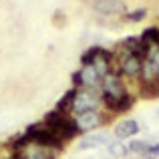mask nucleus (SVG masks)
I'll list each match as a JSON object with an SVG mask.
<instances>
[{
	"label": "nucleus",
	"instance_id": "f257e3e1",
	"mask_svg": "<svg viewBox=\"0 0 159 159\" xmlns=\"http://www.w3.org/2000/svg\"><path fill=\"white\" fill-rule=\"evenodd\" d=\"M101 97H103V107L111 115H119V113L129 111L135 105V95L129 93L127 83L117 70H111L105 75L101 81Z\"/></svg>",
	"mask_w": 159,
	"mask_h": 159
},
{
	"label": "nucleus",
	"instance_id": "f03ea898",
	"mask_svg": "<svg viewBox=\"0 0 159 159\" xmlns=\"http://www.w3.org/2000/svg\"><path fill=\"white\" fill-rule=\"evenodd\" d=\"M137 91L145 99L159 97V44L147 48L143 58V70H141Z\"/></svg>",
	"mask_w": 159,
	"mask_h": 159
},
{
	"label": "nucleus",
	"instance_id": "7ed1b4c3",
	"mask_svg": "<svg viewBox=\"0 0 159 159\" xmlns=\"http://www.w3.org/2000/svg\"><path fill=\"white\" fill-rule=\"evenodd\" d=\"M115 52V70L131 83H139L141 70H143L145 54L139 51H113Z\"/></svg>",
	"mask_w": 159,
	"mask_h": 159
},
{
	"label": "nucleus",
	"instance_id": "20e7f679",
	"mask_svg": "<svg viewBox=\"0 0 159 159\" xmlns=\"http://www.w3.org/2000/svg\"><path fill=\"white\" fill-rule=\"evenodd\" d=\"M43 125H47L48 129L58 137L61 141H69L75 139L79 135V127H77V121H75L73 115H66V113H61L57 109H52L51 113H47L43 119Z\"/></svg>",
	"mask_w": 159,
	"mask_h": 159
},
{
	"label": "nucleus",
	"instance_id": "39448f33",
	"mask_svg": "<svg viewBox=\"0 0 159 159\" xmlns=\"http://www.w3.org/2000/svg\"><path fill=\"white\" fill-rule=\"evenodd\" d=\"M75 89H77V87H75ZM101 107H103L101 91H97V89H77L75 91L70 115L77 117V115H83V113H89V111H99Z\"/></svg>",
	"mask_w": 159,
	"mask_h": 159
},
{
	"label": "nucleus",
	"instance_id": "423d86ee",
	"mask_svg": "<svg viewBox=\"0 0 159 159\" xmlns=\"http://www.w3.org/2000/svg\"><path fill=\"white\" fill-rule=\"evenodd\" d=\"M75 121H77V127L81 133H93L111 121V113L101 111V109L99 111H89V113H83V115H77Z\"/></svg>",
	"mask_w": 159,
	"mask_h": 159
},
{
	"label": "nucleus",
	"instance_id": "0eeeda50",
	"mask_svg": "<svg viewBox=\"0 0 159 159\" xmlns=\"http://www.w3.org/2000/svg\"><path fill=\"white\" fill-rule=\"evenodd\" d=\"M101 81L99 73L93 69V65H81L77 73H73V83L77 89H97L101 91Z\"/></svg>",
	"mask_w": 159,
	"mask_h": 159
},
{
	"label": "nucleus",
	"instance_id": "6e6552de",
	"mask_svg": "<svg viewBox=\"0 0 159 159\" xmlns=\"http://www.w3.org/2000/svg\"><path fill=\"white\" fill-rule=\"evenodd\" d=\"M12 159H57V151L39 143H28L12 151Z\"/></svg>",
	"mask_w": 159,
	"mask_h": 159
},
{
	"label": "nucleus",
	"instance_id": "1a4fd4ad",
	"mask_svg": "<svg viewBox=\"0 0 159 159\" xmlns=\"http://www.w3.org/2000/svg\"><path fill=\"white\" fill-rule=\"evenodd\" d=\"M93 10L101 16H123L127 12V6H125L123 0H93L91 2Z\"/></svg>",
	"mask_w": 159,
	"mask_h": 159
},
{
	"label": "nucleus",
	"instance_id": "9d476101",
	"mask_svg": "<svg viewBox=\"0 0 159 159\" xmlns=\"http://www.w3.org/2000/svg\"><path fill=\"white\" fill-rule=\"evenodd\" d=\"M113 141V135L109 131H93V133H87L85 137L81 139V143L77 145L79 151H85V149H95V147H101V145H109Z\"/></svg>",
	"mask_w": 159,
	"mask_h": 159
},
{
	"label": "nucleus",
	"instance_id": "9b49d317",
	"mask_svg": "<svg viewBox=\"0 0 159 159\" xmlns=\"http://www.w3.org/2000/svg\"><path fill=\"white\" fill-rule=\"evenodd\" d=\"M91 65H93V69L99 73V77L103 79L105 75L111 73V70H115V52L103 47V48H101V52L95 57V61L91 62Z\"/></svg>",
	"mask_w": 159,
	"mask_h": 159
},
{
	"label": "nucleus",
	"instance_id": "f8f14e48",
	"mask_svg": "<svg viewBox=\"0 0 159 159\" xmlns=\"http://www.w3.org/2000/svg\"><path fill=\"white\" fill-rule=\"evenodd\" d=\"M139 131H141V125H139V121H135V119H121V121H117L115 127H113L115 139H121V141L133 139Z\"/></svg>",
	"mask_w": 159,
	"mask_h": 159
},
{
	"label": "nucleus",
	"instance_id": "ddd939ff",
	"mask_svg": "<svg viewBox=\"0 0 159 159\" xmlns=\"http://www.w3.org/2000/svg\"><path fill=\"white\" fill-rule=\"evenodd\" d=\"M107 151H109V155L113 159H125L129 155V147L121 139H113L111 143L107 145Z\"/></svg>",
	"mask_w": 159,
	"mask_h": 159
},
{
	"label": "nucleus",
	"instance_id": "4468645a",
	"mask_svg": "<svg viewBox=\"0 0 159 159\" xmlns=\"http://www.w3.org/2000/svg\"><path fill=\"white\" fill-rule=\"evenodd\" d=\"M75 87L73 89H69L65 95H62L61 99H58V103L54 105V109L57 111H61V113H66V115H70V109H73V99H75Z\"/></svg>",
	"mask_w": 159,
	"mask_h": 159
},
{
	"label": "nucleus",
	"instance_id": "2eb2a0df",
	"mask_svg": "<svg viewBox=\"0 0 159 159\" xmlns=\"http://www.w3.org/2000/svg\"><path fill=\"white\" fill-rule=\"evenodd\" d=\"M141 40H143L147 47H153V44H159V28L157 26H149L141 32Z\"/></svg>",
	"mask_w": 159,
	"mask_h": 159
},
{
	"label": "nucleus",
	"instance_id": "dca6fc26",
	"mask_svg": "<svg viewBox=\"0 0 159 159\" xmlns=\"http://www.w3.org/2000/svg\"><path fill=\"white\" fill-rule=\"evenodd\" d=\"M127 147H129V153H135V155H147V149H149V143L147 141H143V139H131L127 143Z\"/></svg>",
	"mask_w": 159,
	"mask_h": 159
},
{
	"label": "nucleus",
	"instance_id": "f3484780",
	"mask_svg": "<svg viewBox=\"0 0 159 159\" xmlns=\"http://www.w3.org/2000/svg\"><path fill=\"white\" fill-rule=\"evenodd\" d=\"M145 18H147V8H135V10H129L123 14V20H127V22H141Z\"/></svg>",
	"mask_w": 159,
	"mask_h": 159
},
{
	"label": "nucleus",
	"instance_id": "a211bd4d",
	"mask_svg": "<svg viewBox=\"0 0 159 159\" xmlns=\"http://www.w3.org/2000/svg\"><path fill=\"white\" fill-rule=\"evenodd\" d=\"M101 48H103V47H99V44H93V47H89L85 52L81 54V65H91V62L95 61V57L101 52Z\"/></svg>",
	"mask_w": 159,
	"mask_h": 159
},
{
	"label": "nucleus",
	"instance_id": "6ab92c4d",
	"mask_svg": "<svg viewBox=\"0 0 159 159\" xmlns=\"http://www.w3.org/2000/svg\"><path fill=\"white\" fill-rule=\"evenodd\" d=\"M147 155L149 157H159V143H149V149H147Z\"/></svg>",
	"mask_w": 159,
	"mask_h": 159
},
{
	"label": "nucleus",
	"instance_id": "aec40b11",
	"mask_svg": "<svg viewBox=\"0 0 159 159\" xmlns=\"http://www.w3.org/2000/svg\"><path fill=\"white\" fill-rule=\"evenodd\" d=\"M155 115H157V119H159V111H157V113H155Z\"/></svg>",
	"mask_w": 159,
	"mask_h": 159
}]
</instances>
